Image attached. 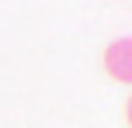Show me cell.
Here are the masks:
<instances>
[{
    "mask_svg": "<svg viewBox=\"0 0 132 128\" xmlns=\"http://www.w3.org/2000/svg\"><path fill=\"white\" fill-rule=\"evenodd\" d=\"M104 69H108V76L118 80V83H129L132 80V45H129V38H118V42L108 45Z\"/></svg>",
    "mask_w": 132,
    "mask_h": 128,
    "instance_id": "6da1fadb",
    "label": "cell"
}]
</instances>
